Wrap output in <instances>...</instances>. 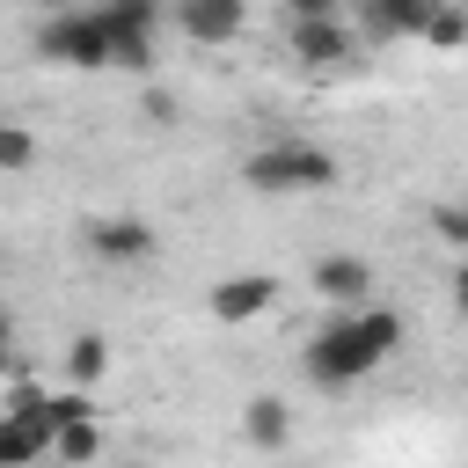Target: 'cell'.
<instances>
[{
    "instance_id": "5",
    "label": "cell",
    "mask_w": 468,
    "mask_h": 468,
    "mask_svg": "<svg viewBox=\"0 0 468 468\" xmlns=\"http://www.w3.org/2000/svg\"><path fill=\"white\" fill-rule=\"evenodd\" d=\"M285 44H292V58L314 66V73H344V66H358V37H351V22H285Z\"/></svg>"
},
{
    "instance_id": "13",
    "label": "cell",
    "mask_w": 468,
    "mask_h": 468,
    "mask_svg": "<svg viewBox=\"0 0 468 468\" xmlns=\"http://www.w3.org/2000/svg\"><path fill=\"white\" fill-rule=\"evenodd\" d=\"M51 453H58L66 468L95 461V453H102V431H95V417H73V424H58V431H51Z\"/></svg>"
},
{
    "instance_id": "16",
    "label": "cell",
    "mask_w": 468,
    "mask_h": 468,
    "mask_svg": "<svg viewBox=\"0 0 468 468\" xmlns=\"http://www.w3.org/2000/svg\"><path fill=\"white\" fill-rule=\"evenodd\" d=\"M29 168H37V132L0 117V176H29Z\"/></svg>"
},
{
    "instance_id": "9",
    "label": "cell",
    "mask_w": 468,
    "mask_h": 468,
    "mask_svg": "<svg viewBox=\"0 0 468 468\" xmlns=\"http://www.w3.org/2000/svg\"><path fill=\"white\" fill-rule=\"evenodd\" d=\"M358 7V29L373 44H395V37H424V22L439 15V0H351Z\"/></svg>"
},
{
    "instance_id": "14",
    "label": "cell",
    "mask_w": 468,
    "mask_h": 468,
    "mask_svg": "<svg viewBox=\"0 0 468 468\" xmlns=\"http://www.w3.org/2000/svg\"><path fill=\"white\" fill-rule=\"evenodd\" d=\"M417 44H431V51H468V7H461V0H439V15L424 22Z\"/></svg>"
},
{
    "instance_id": "18",
    "label": "cell",
    "mask_w": 468,
    "mask_h": 468,
    "mask_svg": "<svg viewBox=\"0 0 468 468\" xmlns=\"http://www.w3.org/2000/svg\"><path fill=\"white\" fill-rule=\"evenodd\" d=\"M285 22H344V0H278Z\"/></svg>"
},
{
    "instance_id": "20",
    "label": "cell",
    "mask_w": 468,
    "mask_h": 468,
    "mask_svg": "<svg viewBox=\"0 0 468 468\" xmlns=\"http://www.w3.org/2000/svg\"><path fill=\"white\" fill-rule=\"evenodd\" d=\"M29 7H37V15H66L73 0H29Z\"/></svg>"
},
{
    "instance_id": "4",
    "label": "cell",
    "mask_w": 468,
    "mask_h": 468,
    "mask_svg": "<svg viewBox=\"0 0 468 468\" xmlns=\"http://www.w3.org/2000/svg\"><path fill=\"white\" fill-rule=\"evenodd\" d=\"M80 249H88L95 263H154L161 234H154L139 212H95V219H80Z\"/></svg>"
},
{
    "instance_id": "19",
    "label": "cell",
    "mask_w": 468,
    "mask_h": 468,
    "mask_svg": "<svg viewBox=\"0 0 468 468\" xmlns=\"http://www.w3.org/2000/svg\"><path fill=\"white\" fill-rule=\"evenodd\" d=\"M453 307L468 314V256H461V271H453Z\"/></svg>"
},
{
    "instance_id": "10",
    "label": "cell",
    "mask_w": 468,
    "mask_h": 468,
    "mask_svg": "<svg viewBox=\"0 0 468 468\" xmlns=\"http://www.w3.org/2000/svg\"><path fill=\"white\" fill-rule=\"evenodd\" d=\"M241 439L256 453H285L292 446V402L285 395H249L241 402Z\"/></svg>"
},
{
    "instance_id": "7",
    "label": "cell",
    "mask_w": 468,
    "mask_h": 468,
    "mask_svg": "<svg viewBox=\"0 0 468 468\" xmlns=\"http://www.w3.org/2000/svg\"><path fill=\"white\" fill-rule=\"evenodd\" d=\"M168 22L190 44H234L249 22V0H168Z\"/></svg>"
},
{
    "instance_id": "21",
    "label": "cell",
    "mask_w": 468,
    "mask_h": 468,
    "mask_svg": "<svg viewBox=\"0 0 468 468\" xmlns=\"http://www.w3.org/2000/svg\"><path fill=\"white\" fill-rule=\"evenodd\" d=\"M0 366H7V314H0Z\"/></svg>"
},
{
    "instance_id": "6",
    "label": "cell",
    "mask_w": 468,
    "mask_h": 468,
    "mask_svg": "<svg viewBox=\"0 0 468 468\" xmlns=\"http://www.w3.org/2000/svg\"><path fill=\"white\" fill-rule=\"evenodd\" d=\"M205 307H212V322H256V314L278 307V278L271 271H234L205 292Z\"/></svg>"
},
{
    "instance_id": "11",
    "label": "cell",
    "mask_w": 468,
    "mask_h": 468,
    "mask_svg": "<svg viewBox=\"0 0 468 468\" xmlns=\"http://www.w3.org/2000/svg\"><path fill=\"white\" fill-rule=\"evenodd\" d=\"M102 373H110V344H102L95 329L73 336V344H66V380H73V388H95Z\"/></svg>"
},
{
    "instance_id": "12",
    "label": "cell",
    "mask_w": 468,
    "mask_h": 468,
    "mask_svg": "<svg viewBox=\"0 0 468 468\" xmlns=\"http://www.w3.org/2000/svg\"><path fill=\"white\" fill-rule=\"evenodd\" d=\"M95 15H102V29H146L154 37L168 22V0H102Z\"/></svg>"
},
{
    "instance_id": "17",
    "label": "cell",
    "mask_w": 468,
    "mask_h": 468,
    "mask_svg": "<svg viewBox=\"0 0 468 468\" xmlns=\"http://www.w3.org/2000/svg\"><path fill=\"white\" fill-rule=\"evenodd\" d=\"M139 110H146V124H176L183 117V102L161 88V80H146V95H139Z\"/></svg>"
},
{
    "instance_id": "15",
    "label": "cell",
    "mask_w": 468,
    "mask_h": 468,
    "mask_svg": "<svg viewBox=\"0 0 468 468\" xmlns=\"http://www.w3.org/2000/svg\"><path fill=\"white\" fill-rule=\"evenodd\" d=\"M424 227H431L453 256H468V197H439V205L424 212Z\"/></svg>"
},
{
    "instance_id": "3",
    "label": "cell",
    "mask_w": 468,
    "mask_h": 468,
    "mask_svg": "<svg viewBox=\"0 0 468 468\" xmlns=\"http://www.w3.org/2000/svg\"><path fill=\"white\" fill-rule=\"evenodd\" d=\"M37 58L44 66H73V73H102L110 66V29L95 7H66L37 22Z\"/></svg>"
},
{
    "instance_id": "2",
    "label": "cell",
    "mask_w": 468,
    "mask_h": 468,
    "mask_svg": "<svg viewBox=\"0 0 468 468\" xmlns=\"http://www.w3.org/2000/svg\"><path fill=\"white\" fill-rule=\"evenodd\" d=\"M336 154L314 146V139H271L241 161V183L256 197H314V190H336Z\"/></svg>"
},
{
    "instance_id": "8",
    "label": "cell",
    "mask_w": 468,
    "mask_h": 468,
    "mask_svg": "<svg viewBox=\"0 0 468 468\" xmlns=\"http://www.w3.org/2000/svg\"><path fill=\"white\" fill-rule=\"evenodd\" d=\"M307 285H314L329 307H366V300H373V263L351 256V249H336V256H314Z\"/></svg>"
},
{
    "instance_id": "1",
    "label": "cell",
    "mask_w": 468,
    "mask_h": 468,
    "mask_svg": "<svg viewBox=\"0 0 468 468\" xmlns=\"http://www.w3.org/2000/svg\"><path fill=\"white\" fill-rule=\"evenodd\" d=\"M395 344H402V314L366 300V307H336V322H322L307 336V358L300 366H307L314 388H351V380L380 373Z\"/></svg>"
}]
</instances>
